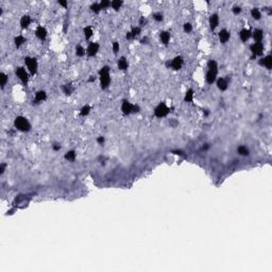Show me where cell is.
Returning a JSON list of instances; mask_svg holds the SVG:
<instances>
[{
	"instance_id": "cell-1",
	"label": "cell",
	"mask_w": 272,
	"mask_h": 272,
	"mask_svg": "<svg viewBox=\"0 0 272 272\" xmlns=\"http://www.w3.org/2000/svg\"><path fill=\"white\" fill-rule=\"evenodd\" d=\"M217 74H218V64L215 60H211L207 63V72L205 76L206 83L213 84L217 80Z\"/></svg>"
},
{
	"instance_id": "cell-2",
	"label": "cell",
	"mask_w": 272,
	"mask_h": 272,
	"mask_svg": "<svg viewBox=\"0 0 272 272\" xmlns=\"http://www.w3.org/2000/svg\"><path fill=\"white\" fill-rule=\"evenodd\" d=\"M98 74H99V79H100V87H101V89H106L109 86V83H111L109 67L103 66L102 68L99 69Z\"/></svg>"
},
{
	"instance_id": "cell-3",
	"label": "cell",
	"mask_w": 272,
	"mask_h": 272,
	"mask_svg": "<svg viewBox=\"0 0 272 272\" xmlns=\"http://www.w3.org/2000/svg\"><path fill=\"white\" fill-rule=\"evenodd\" d=\"M14 127L20 132H29L31 130V123L23 116H17L14 120Z\"/></svg>"
},
{
	"instance_id": "cell-4",
	"label": "cell",
	"mask_w": 272,
	"mask_h": 272,
	"mask_svg": "<svg viewBox=\"0 0 272 272\" xmlns=\"http://www.w3.org/2000/svg\"><path fill=\"white\" fill-rule=\"evenodd\" d=\"M153 113H154V116L156 118H164L170 113V109L166 105L165 102H160V103L156 105Z\"/></svg>"
},
{
	"instance_id": "cell-5",
	"label": "cell",
	"mask_w": 272,
	"mask_h": 272,
	"mask_svg": "<svg viewBox=\"0 0 272 272\" xmlns=\"http://www.w3.org/2000/svg\"><path fill=\"white\" fill-rule=\"evenodd\" d=\"M25 64L28 70L30 71V74L32 76L37 74V70H38V63L36 61L35 58H31V56H26L25 58Z\"/></svg>"
},
{
	"instance_id": "cell-6",
	"label": "cell",
	"mask_w": 272,
	"mask_h": 272,
	"mask_svg": "<svg viewBox=\"0 0 272 272\" xmlns=\"http://www.w3.org/2000/svg\"><path fill=\"white\" fill-rule=\"evenodd\" d=\"M15 74L16 76L18 77V79L20 80L21 82H23L25 85H27L29 82V74L28 72H27V70H26L25 67L23 66H18L17 68H16L15 70Z\"/></svg>"
},
{
	"instance_id": "cell-7",
	"label": "cell",
	"mask_w": 272,
	"mask_h": 272,
	"mask_svg": "<svg viewBox=\"0 0 272 272\" xmlns=\"http://www.w3.org/2000/svg\"><path fill=\"white\" fill-rule=\"evenodd\" d=\"M250 51L252 52L253 58L263 55V53H264V45H263V43H253L250 46Z\"/></svg>"
},
{
	"instance_id": "cell-8",
	"label": "cell",
	"mask_w": 272,
	"mask_h": 272,
	"mask_svg": "<svg viewBox=\"0 0 272 272\" xmlns=\"http://www.w3.org/2000/svg\"><path fill=\"white\" fill-rule=\"evenodd\" d=\"M133 103H131L130 101H128L127 99L122 100L121 102V112L122 114L125 116H128V115H131L133 112Z\"/></svg>"
},
{
	"instance_id": "cell-9",
	"label": "cell",
	"mask_w": 272,
	"mask_h": 272,
	"mask_svg": "<svg viewBox=\"0 0 272 272\" xmlns=\"http://www.w3.org/2000/svg\"><path fill=\"white\" fill-rule=\"evenodd\" d=\"M184 64V60L181 55H178L176 58H173L170 61V68H172L173 70H180L182 68Z\"/></svg>"
},
{
	"instance_id": "cell-10",
	"label": "cell",
	"mask_w": 272,
	"mask_h": 272,
	"mask_svg": "<svg viewBox=\"0 0 272 272\" xmlns=\"http://www.w3.org/2000/svg\"><path fill=\"white\" fill-rule=\"evenodd\" d=\"M100 49V45L98 43H90L88 45L86 49V54L88 58H93V56H96L98 51Z\"/></svg>"
},
{
	"instance_id": "cell-11",
	"label": "cell",
	"mask_w": 272,
	"mask_h": 272,
	"mask_svg": "<svg viewBox=\"0 0 272 272\" xmlns=\"http://www.w3.org/2000/svg\"><path fill=\"white\" fill-rule=\"evenodd\" d=\"M35 35L38 39L45 41L47 38V35H48V32H47L46 28H44L43 26H38L37 28L35 29Z\"/></svg>"
},
{
	"instance_id": "cell-12",
	"label": "cell",
	"mask_w": 272,
	"mask_h": 272,
	"mask_svg": "<svg viewBox=\"0 0 272 272\" xmlns=\"http://www.w3.org/2000/svg\"><path fill=\"white\" fill-rule=\"evenodd\" d=\"M209 28H211V31H215L216 28L218 27L219 25V15L214 13L209 16Z\"/></svg>"
},
{
	"instance_id": "cell-13",
	"label": "cell",
	"mask_w": 272,
	"mask_h": 272,
	"mask_svg": "<svg viewBox=\"0 0 272 272\" xmlns=\"http://www.w3.org/2000/svg\"><path fill=\"white\" fill-rule=\"evenodd\" d=\"M218 37H219V41H220V43H221V44H225V43H228V41H229L230 37H231V33H230V32L226 30V29H222V30L219 32Z\"/></svg>"
},
{
	"instance_id": "cell-14",
	"label": "cell",
	"mask_w": 272,
	"mask_h": 272,
	"mask_svg": "<svg viewBox=\"0 0 272 272\" xmlns=\"http://www.w3.org/2000/svg\"><path fill=\"white\" fill-rule=\"evenodd\" d=\"M260 66H265L267 69H271L272 68V55H267L265 58H262L260 60Z\"/></svg>"
},
{
	"instance_id": "cell-15",
	"label": "cell",
	"mask_w": 272,
	"mask_h": 272,
	"mask_svg": "<svg viewBox=\"0 0 272 272\" xmlns=\"http://www.w3.org/2000/svg\"><path fill=\"white\" fill-rule=\"evenodd\" d=\"M170 38H171L170 32H168V31H162L160 33V39L164 46H168V44L170 42Z\"/></svg>"
},
{
	"instance_id": "cell-16",
	"label": "cell",
	"mask_w": 272,
	"mask_h": 272,
	"mask_svg": "<svg viewBox=\"0 0 272 272\" xmlns=\"http://www.w3.org/2000/svg\"><path fill=\"white\" fill-rule=\"evenodd\" d=\"M217 87H218L219 90L224 92V90H226L228 87H229V82H228V80H226L225 78H219V79L217 80Z\"/></svg>"
},
{
	"instance_id": "cell-17",
	"label": "cell",
	"mask_w": 272,
	"mask_h": 272,
	"mask_svg": "<svg viewBox=\"0 0 272 272\" xmlns=\"http://www.w3.org/2000/svg\"><path fill=\"white\" fill-rule=\"evenodd\" d=\"M46 99H47V93L45 92V90H38V92L35 94L33 102H35V103H41V102H44Z\"/></svg>"
},
{
	"instance_id": "cell-18",
	"label": "cell",
	"mask_w": 272,
	"mask_h": 272,
	"mask_svg": "<svg viewBox=\"0 0 272 272\" xmlns=\"http://www.w3.org/2000/svg\"><path fill=\"white\" fill-rule=\"evenodd\" d=\"M252 36L254 38L255 43H262L263 38H264V31L262 29H255L252 33Z\"/></svg>"
},
{
	"instance_id": "cell-19",
	"label": "cell",
	"mask_w": 272,
	"mask_h": 272,
	"mask_svg": "<svg viewBox=\"0 0 272 272\" xmlns=\"http://www.w3.org/2000/svg\"><path fill=\"white\" fill-rule=\"evenodd\" d=\"M251 35H252V33H251V31H250L249 29L244 28V29L240 30V32H239V37H240V39H241L244 43H246L247 41H249V38L251 37Z\"/></svg>"
},
{
	"instance_id": "cell-20",
	"label": "cell",
	"mask_w": 272,
	"mask_h": 272,
	"mask_svg": "<svg viewBox=\"0 0 272 272\" xmlns=\"http://www.w3.org/2000/svg\"><path fill=\"white\" fill-rule=\"evenodd\" d=\"M31 23H32V19L29 15H23L20 18V27L21 29H28L30 27Z\"/></svg>"
},
{
	"instance_id": "cell-21",
	"label": "cell",
	"mask_w": 272,
	"mask_h": 272,
	"mask_svg": "<svg viewBox=\"0 0 272 272\" xmlns=\"http://www.w3.org/2000/svg\"><path fill=\"white\" fill-rule=\"evenodd\" d=\"M117 67L120 70H127L129 68V63H128L127 59H125V56H121L117 61Z\"/></svg>"
},
{
	"instance_id": "cell-22",
	"label": "cell",
	"mask_w": 272,
	"mask_h": 272,
	"mask_svg": "<svg viewBox=\"0 0 272 272\" xmlns=\"http://www.w3.org/2000/svg\"><path fill=\"white\" fill-rule=\"evenodd\" d=\"M26 42H27V38L23 35H17L14 38V45H15L16 48H20Z\"/></svg>"
},
{
	"instance_id": "cell-23",
	"label": "cell",
	"mask_w": 272,
	"mask_h": 272,
	"mask_svg": "<svg viewBox=\"0 0 272 272\" xmlns=\"http://www.w3.org/2000/svg\"><path fill=\"white\" fill-rule=\"evenodd\" d=\"M83 34L85 39H90L92 36L94 35V30H93V28L90 26H87V27H85L83 29Z\"/></svg>"
},
{
	"instance_id": "cell-24",
	"label": "cell",
	"mask_w": 272,
	"mask_h": 272,
	"mask_svg": "<svg viewBox=\"0 0 272 272\" xmlns=\"http://www.w3.org/2000/svg\"><path fill=\"white\" fill-rule=\"evenodd\" d=\"M76 158H77V152L74 150L68 151V152H66L65 155H64V158L66 160H68V162H74L76 160Z\"/></svg>"
},
{
	"instance_id": "cell-25",
	"label": "cell",
	"mask_w": 272,
	"mask_h": 272,
	"mask_svg": "<svg viewBox=\"0 0 272 272\" xmlns=\"http://www.w3.org/2000/svg\"><path fill=\"white\" fill-rule=\"evenodd\" d=\"M250 13H251L252 18H253V19H255V20H260V18H262V12H260V9L253 8Z\"/></svg>"
},
{
	"instance_id": "cell-26",
	"label": "cell",
	"mask_w": 272,
	"mask_h": 272,
	"mask_svg": "<svg viewBox=\"0 0 272 272\" xmlns=\"http://www.w3.org/2000/svg\"><path fill=\"white\" fill-rule=\"evenodd\" d=\"M193 100V90L191 88H189L187 92L185 93V96H184V102L186 103H191Z\"/></svg>"
},
{
	"instance_id": "cell-27",
	"label": "cell",
	"mask_w": 272,
	"mask_h": 272,
	"mask_svg": "<svg viewBox=\"0 0 272 272\" xmlns=\"http://www.w3.org/2000/svg\"><path fill=\"white\" fill-rule=\"evenodd\" d=\"M62 90H63V93L66 96H70L74 93V87H72L71 84H64L63 86H62Z\"/></svg>"
},
{
	"instance_id": "cell-28",
	"label": "cell",
	"mask_w": 272,
	"mask_h": 272,
	"mask_svg": "<svg viewBox=\"0 0 272 272\" xmlns=\"http://www.w3.org/2000/svg\"><path fill=\"white\" fill-rule=\"evenodd\" d=\"M237 153L239 155H242V156H248L250 154V150L246 146H239L237 148Z\"/></svg>"
},
{
	"instance_id": "cell-29",
	"label": "cell",
	"mask_w": 272,
	"mask_h": 272,
	"mask_svg": "<svg viewBox=\"0 0 272 272\" xmlns=\"http://www.w3.org/2000/svg\"><path fill=\"white\" fill-rule=\"evenodd\" d=\"M122 4H123V1H122V0H113V1H111V7H112L115 11H119L120 9H121Z\"/></svg>"
},
{
	"instance_id": "cell-30",
	"label": "cell",
	"mask_w": 272,
	"mask_h": 272,
	"mask_svg": "<svg viewBox=\"0 0 272 272\" xmlns=\"http://www.w3.org/2000/svg\"><path fill=\"white\" fill-rule=\"evenodd\" d=\"M90 10H92V12H94L95 14H99V13L102 11V8L99 2H94L92 5H90Z\"/></svg>"
},
{
	"instance_id": "cell-31",
	"label": "cell",
	"mask_w": 272,
	"mask_h": 272,
	"mask_svg": "<svg viewBox=\"0 0 272 272\" xmlns=\"http://www.w3.org/2000/svg\"><path fill=\"white\" fill-rule=\"evenodd\" d=\"M8 74H4V72H1L0 74V80H1V82H0V85H1V88H4V86L7 85V82H8Z\"/></svg>"
},
{
	"instance_id": "cell-32",
	"label": "cell",
	"mask_w": 272,
	"mask_h": 272,
	"mask_svg": "<svg viewBox=\"0 0 272 272\" xmlns=\"http://www.w3.org/2000/svg\"><path fill=\"white\" fill-rule=\"evenodd\" d=\"M90 106L89 105H84L83 107H82L81 109H80V116H82V117H85V116H87V115L90 113Z\"/></svg>"
},
{
	"instance_id": "cell-33",
	"label": "cell",
	"mask_w": 272,
	"mask_h": 272,
	"mask_svg": "<svg viewBox=\"0 0 272 272\" xmlns=\"http://www.w3.org/2000/svg\"><path fill=\"white\" fill-rule=\"evenodd\" d=\"M85 53H86V50L83 48V47L81 46V45H78V46L76 47V54L77 56H80V58H82V56L85 55Z\"/></svg>"
},
{
	"instance_id": "cell-34",
	"label": "cell",
	"mask_w": 272,
	"mask_h": 272,
	"mask_svg": "<svg viewBox=\"0 0 272 272\" xmlns=\"http://www.w3.org/2000/svg\"><path fill=\"white\" fill-rule=\"evenodd\" d=\"M130 32L132 33L133 38H135V37H137V36L141 33V28H140V27H132V29H131Z\"/></svg>"
},
{
	"instance_id": "cell-35",
	"label": "cell",
	"mask_w": 272,
	"mask_h": 272,
	"mask_svg": "<svg viewBox=\"0 0 272 272\" xmlns=\"http://www.w3.org/2000/svg\"><path fill=\"white\" fill-rule=\"evenodd\" d=\"M152 17H153V19H154L155 21H158V23H160V21L164 19V16L162 13H154L152 15Z\"/></svg>"
},
{
	"instance_id": "cell-36",
	"label": "cell",
	"mask_w": 272,
	"mask_h": 272,
	"mask_svg": "<svg viewBox=\"0 0 272 272\" xmlns=\"http://www.w3.org/2000/svg\"><path fill=\"white\" fill-rule=\"evenodd\" d=\"M100 5H101L102 10H104V9H107L111 7V1H109V0H102V1H100Z\"/></svg>"
},
{
	"instance_id": "cell-37",
	"label": "cell",
	"mask_w": 272,
	"mask_h": 272,
	"mask_svg": "<svg viewBox=\"0 0 272 272\" xmlns=\"http://www.w3.org/2000/svg\"><path fill=\"white\" fill-rule=\"evenodd\" d=\"M183 29H184V32H186V33H190L191 31H193V26H191V23H184Z\"/></svg>"
},
{
	"instance_id": "cell-38",
	"label": "cell",
	"mask_w": 272,
	"mask_h": 272,
	"mask_svg": "<svg viewBox=\"0 0 272 272\" xmlns=\"http://www.w3.org/2000/svg\"><path fill=\"white\" fill-rule=\"evenodd\" d=\"M119 43L118 42H114L112 45V49H113V52H114V54L116 55V54L118 53V51H119Z\"/></svg>"
},
{
	"instance_id": "cell-39",
	"label": "cell",
	"mask_w": 272,
	"mask_h": 272,
	"mask_svg": "<svg viewBox=\"0 0 272 272\" xmlns=\"http://www.w3.org/2000/svg\"><path fill=\"white\" fill-rule=\"evenodd\" d=\"M232 12L234 13L235 15H238V14H240V13H241V8H240V7H238V5H235L234 8L232 9Z\"/></svg>"
},
{
	"instance_id": "cell-40",
	"label": "cell",
	"mask_w": 272,
	"mask_h": 272,
	"mask_svg": "<svg viewBox=\"0 0 272 272\" xmlns=\"http://www.w3.org/2000/svg\"><path fill=\"white\" fill-rule=\"evenodd\" d=\"M5 168H7V164L1 163V165H0V174H3V173H4Z\"/></svg>"
},
{
	"instance_id": "cell-41",
	"label": "cell",
	"mask_w": 272,
	"mask_h": 272,
	"mask_svg": "<svg viewBox=\"0 0 272 272\" xmlns=\"http://www.w3.org/2000/svg\"><path fill=\"white\" fill-rule=\"evenodd\" d=\"M58 3H59L60 5H62V7H63V8H65V9H66L67 7H68V2H67L66 0H60V1H59Z\"/></svg>"
},
{
	"instance_id": "cell-42",
	"label": "cell",
	"mask_w": 272,
	"mask_h": 272,
	"mask_svg": "<svg viewBox=\"0 0 272 272\" xmlns=\"http://www.w3.org/2000/svg\"><path fill=\"white\" fill-rule=\"evenodd\" d=\"M105 141V138L103 137V136H99V137H97V142L99 144V145H103Z\"/></svg>"
},
{
	"instance_id": "cell-43",
	"label": "cell",
	"mask_w": 272,
	"mask_h": 272,
	"mask_svg": "<svg viewBox=\"0 0 272 272\" xmlns=\"http://www.w3.org/2000/svg\"><path fill=\"white\" fill-rule=\"evenodd\" d=\"M139 111H140L139 105H137V104L133 105V112H132V114H136V113H138Z\"/></svg>"
},
{
	"instance_id": "cell-44",
	"label": "cell",
	"mask_w": 272,
	"mask_h": 272,
	"mask_svg": "<svg viewBox=\"0 0 272 272\" xmlns=\"http://www.w3.org/2000/svg\"><path fill=\"white\" fill-rule=\"evenodd\" d=\"M52 149H53L54 151L61 150V145H60V144H58V142H55V144H53V145H52Z\"/></svg>"
},
{
	"instance_id": "cell-45",
	"label": "cell",
	"mask_w": 272,
	"mask_h": 272,
	"mask_svg": "<svg viewBox=\"0 0 272 272\" xmlns=\"http://www.w3.org/2000/svg\"><path fill=\"white\" fill-rule=\"evenodd\" d=\"M169 123H170V125H171V127H173V128H176V125H179V122L176 121V119H170V120H169Z\"/></svg>"
},
{
	"instance_id": "cell-46",
	"label": "cell",
	"mask_w": 272,
	"mask_h": 272,
	"mask_svg": "<svg viewBox=\"0 0 272 272\" xmlns=\"http://www.w3.org/2000/svg\"><path fill=\"white\" fill-rule=\"evenodd\" d=\"M148 43H149V38H148V36H145V37H142L141 39H140V44H142V45H147Z\"/></svg>"
},
{
	"instance_id": "cell-47",
	"label": "cell",
	"mask_w": 272,
	"mask_h": 272,
	"mask_svg": "<svg viewBox=\"0 0 272 272\" xmlns=\"http://www.w3.org/2000/svg\"><path fill=\"white\" fill-rule=\"evenodd\" d=\"M147 23V19L145 17H140L139 18V26H145Z\"/></svg>"
},
{
	"instance_id": "cell-48",
	"label": "cell",
	"mask_w": 272,
	"mask_h": 272,
	"mask_svg": "<svg viewBox=\"0 0 272 272\" xmlns=\"http://www.w3.org/2000/svg\"><path fill=\"white\" fill-rule=\"evenodd\" d=\"M171 152H172L173 154H176V155H185L182 150H173V151H171Z\"/></svg>"
},
{
	"instance_id": "cell-49",
	"label": "cell",
	"mask_w": 272,
	"mask_h": 272,
	"mask_svg": "<svg viewBox=\"0 0 272 272\" xmlns=\"http://www.w3.org/2000/svg\"><path fill=\"white\" fill-rule=\"evenodd\" d=\"M125 38H127V39H133V35H132V33H131V32H128V33H127V35H125Z\"/></svg>"
},
{
	"instance_id": "cell-50",
	"label": "cell",
	"mask_w": 272,
	"mask_h": 272,
	"mask_svg": "<svg viewBox=\"0 0 272 272\" xmlns=\"http://www.w3.org/2000/svg\"><path fill=\"white\" fill-rule=\"evenodd\" d=\"M209 148V144H204L203 146H202V150H204V151H206L207 149Z\"/></svg>"
},
{
	"instance_id": "cell-51",
	"label": "cell",
	"mask_w": 272,
	"mask_h": 272,
	"mask_svg": "<svg viewBox=\"0 0 272 272\" xmlns=\"http://www.w3.org/2000/svg\"><path fill=\"white\" fill-rule=\"evenodd\" d=\"M95 80H96V77L90 76V78L88 79V82H89V83H92V82H95Z\"/></svg>"
},
{
	"instance_id": "cell-52",
	"label": "cell",
	"mask_w": 272,
	"mask_h": 272,
	"mask_svg": "<svg viewBox=\"0 0 272 272\" xmlns=\"http://www.w3.org/2000/svg\"><path fill=\"white\" fill-rule=\"evenodd\" d=\"M203 114H204V116H209V109H204V111H203Z\"/></svg>"
}]
</instances>
